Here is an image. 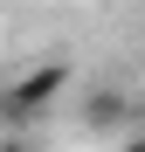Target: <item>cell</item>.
<instances>
[{"mask_svg": "<svg viewBox=\"0 0 145 152\" xmlns=\"http://www.w3.org/2000/svg\"><path fill=\"white\" fill-rule=\"evenodd\" d=\"M83 132H97V138H131V132H145V104H138L125 83H90V97H83Z\"/></svg>", "mask_w": 145, "mask_h": 152, "instance_id": "obj_1", "label": "cell"}, {"mask_svg": "<svg viewBox=\"0 0 145 152\" xmlns=\"http://www.w3.org/2000/svg\"><path fill=\"white\" fill-rule=\"evenodd\" d=\"M62 83H69V62H35L28 76H14V83L0 90V97H7V124H28V118H42V111L62 97Z\"/></svg>", "mask_w": 145, "mask_h": 152, "instance_id": "obj_2", "label": "cell"}, {"mask_svg": "<svg viewBox=\"0 0 145 152\" xmlns=\"http://www.w3.org/2000/svg\"><path fill=\"white\" fill-rule=\"evenodd\" d=\"M117 152H145V132H131V138H125V145H117Z\"/></svg>", "mask_w": 145, "mask_h": 152, "instance_id": "obj_3", "label": "cell"}, {"mask_svg": "<svg viewBox=\"0 0 145 152\" xmlns=\"http://www.w3.org/2000/svg\"><path fill=\"white\" fill-rule=\"evenodd\" d=\"M0 152H35V145H21V138H0Z\"/></svg>", "mask_w": 145, "mask_h": 152, "instance_id": "obj_4", "label": "cell"}, {"mask_svg": "<svg viewBox=\"0 0 145 152\" xmlns=\"http://www.w3.org/2000/svg\"><path fill=\"white\" fill-rule=\"evenodd\" d=\"M0 132H14V124H7V97H0Z\"/></svg>", "mask_w": 145, "mask_h": 152, "instance_id": "obj_5", "label": "cell"}]
</instances>
